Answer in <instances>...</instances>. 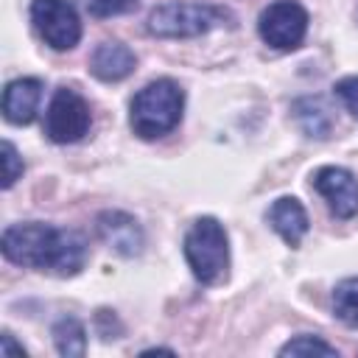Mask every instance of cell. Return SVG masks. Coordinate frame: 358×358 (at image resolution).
<instances>
[{"mask_svg": "<svg viewBox=\"0 0 358 358\" xmlns=\"http://www.w3.org/2000/svg\"><path fill=\"white\" fill-rule=\"evenodd\" d=\"M0 355H3V358H11V355H20V358H22V355H25L22 344H17V341H14V336H11L8 330H6V333H3V338H0Z\"/></svg>", "mask_w": 358, "mask_h": 358, "instance_id": "ffe728a7", "label": "cell"}, {"mask_svg": "<svg viewBox=\"0 0 358 358\" xmlns=\"http://www.w3.org/2000/svg\"><path fill=\"white\" fill-rule=\"evenodd\" d=\"M0 162H3V187L8 190L22 176V171H25L22 157H20V151L14 148L11 140H3V145H0Z\"/></svg>", "mask_w": 358, "mask_h": 358, "instance_id": "e0dca14e", "label": "cell"}, {"mask_svg": "<svg viewBox=\"0 0 358 358\" xmlns=\"http://www.w3.org/2000/svg\"><path fill=\"white\" fill-rule=\"evenodd\" d=\"M134 67H137V56L120 42H101L90 56V73L106 84L129 78Z\"/></svg>", "mask_w": 358, "mask_h": 358, "instance_id": "8fae6325", "label": "cell"}, {"mask_svg": "<svg viewBox=\"0 0 358 358\" xmlns=\"http://www.w3.org/2000/svg\"><path fill=\"white\" fill-rule=\"evenodd\" d=\"M291 112H294L296 126L308 137H313V140H327L330 137V131H333V112L324 103V98H319V95L296 98L294 106H291Z\"/></svg>", "mask_w": 358, "mask_h": 358, "instance_id": "4fadbf2b", "label": "cell"}, {"mask_svg": "<svg viewBox=\"0 0 358 358\" xmlns=\"http://www.w3.org/2000/svg\"><path fill=\"white\" fill-rule=\"evenodd\" d=\"M185 260L193 271V277L201 285H215L227 280L229 271V238L218 218L201 215L193 221V227L185 235Z\"/></svg>", "mask_w": 358, "mask_h": 358, "instance_id": "3957f363", "label": "cell"}, {"mask_svg": "<svg viewBox=\"0 0 358 358\" xmlns=\"http://www.w3.org/2000/svg\"><path fill=\"white\" fill-rule=\"evenodd\" d=\"M95 229H98V238L120 257H137L145 246L140 221L123 210H103L95 218Z\"/></svg>", "mask_w": 358, "mask_h": 358, "instance_id": "9c48e42d", "label": "cell"}, {"mask_svg": "<svg viewBox=\"0 0 358 358\" xmlns=\"http://www.w3.org/2000/svg\"><path fill=\"white\" fill-rule=\"evenodd\" d=\"M280 355H327V358H336L338 350H336L333 344H327L324 338L305 333V336H296V338L285 341V344L280 347Z\"/></svg>", "mask_w": 358, "mask_h": 358, "instance_id": "2e32d148", "label": "cell"}, {"mask_svg": "<svg viewBox=\"0 0 358 358\" xmlns=\"http://www.w3.org/2000/svg\"><path fill=\"white\" fill-rule=\"evenodd\" d=\"M232 20L235 17L221 6L171 0L151 8L145 28L151 36H159V39H187V36H201L221 25H232Z\"/></svg>", "mask_w": 358, "mask_h": 358, "instance_id": "277c9868", "label": "cell"}, {"mask_svg": "<svg viewBox=\"0 0 358 358\" xmlns=\"http://www.w3.org/2000/svg\"><path fill=\"white\" fill-rule=\"evenodd\" d=\"M266 221L271 224V229L288 243V246H299L302 238L308 235V213L305 207L299 204V199L294 196H280L277 201H271L268 213H266Z\"/></svg>", "mask_w": 358, "mask_h": 358, "instance_id": "7c38bea8", "label": "cell"}, {"mask_svg": "<svg viewBox=\"0 0 358 358\" xmlns=\"http://www.w3.org/2000/svg\"><path fill=\"white\" fill-rule=\"evenodd\" d=\"M81 3H84V8H87L92 17H98V20L115 17V14H123V11H131V8L137 6V0H81Z\"/></svg>", "mask_w": 358, "mask_h": 358, "instance_id": "ac0fdd59", "label": "cell"}, {"mask_svg": "<svg viewBox=\"0 0 358 358\" xmlns=\"http://www.w3.org/2000/svg\"><path fill=\"white\" fill-rule=\"evenodd\" d=\"M3 257L22 268L50 271L56 277H73L87 263V238L76 229H59L42 221H25L6 227L0 238Z\"/></svg>", "mask_w": 358, "mask_h": 358, "instance_id": "6da1fadb", "label": "cell"}, {"mask_svg": "<svg viewBox=\"0 0 358 358\" xmlns=\"http://www.w3.org/2000/svg\"><path fill=\"white\" fill-rule=\"evenodd\" d=\"M260 39L274 50H296L308 34V11L296 0H274L257 17Z\"/></svg>", "mask_w": 358, "mask_h": 358, "instance_id": "8992f818", "label": "cell"}, {"mask_svg": "<svg viewBox=\"0 0 358 358\" xmlns=\"http://www.w3.org/2000/svg\"><path fill=\"white\" fill-rule=\"evenodd\" d=\"M92 115H90V103L73 90V87H59L48 103L45 112V134L50 143L67 145V143H78L87 131H90Z\"/></svg>", "mask_w": 358, "mask_h": 358, "instance_id": "5b68a950", "label": "cell"}, {"mask_svg": "<svg viewBox=\"0 0 358 358\" xmlns=\"http://www.w3.org/2000/svg\"><path fill=\"white\" fill-rule=\"evenodd\" d=\"M333 313L338 322L358 330V277H347L333 288Z\"/></svg>", "mask_w": 358, "mask_h": 358, "instance_id": "9a60e30c", "label": "cell"}, {"mask_svg": "<svg viewBox=\"0 0 358 358\" xmlns=\"http://www.w3.org/2000/svg\"><path fill=\"white\" fill-rule=\"evenodd\" d=\"M333 90H336V95L344 101V106L352 112V117H358V76H347V78H341Z\"/></svg>", "mask_w": 358, "mask_h": 358, "instance_id": "d6986e66", "label": "cell"}, {"mask_svg": "<svg viewBox=\"0 0 358 358\" xmlns=\"http://www.w3.org/2000/svg\"><path fill=\"white\" fill-rule=\"evenodd\" d=\"M42 101V81L39 78H14L3 90V117L14 126H28Z\"/></svg>", "mask_w": 358, "mask_h": 358, "instance_id": "30bf717a", "label": "cell"}, {"mask_svg": "<svg viewBox=\"0 0 358 358\" xmlns=\"http://www.w3.org/2000/svg\"><path fill=\"white\" fill-rule=\"evenodd\" d=\"M31 22L53 50H70L81 39V20L67 0H34Z\"/></svg>", "mask_w": 358, "mask_h": 358, "instance_id": "52a82bcc", "label": "cell"}, {"mask_svg": "<svg viewBox=\"0 0 358 358\" xmlns=\"http://www.w3.org/2000/svg\"><path fill=\"white\" fill-rule=\"evenodd\" d=\"M185 112V92L173 78H157L145 84L129 106V123L137 137L157 140L171 134Z\"/></svg>", "mask_w": 358, "mask_h": 358, "instance_id": "7a4b0ae2", "label": "cell"}, {"mask_svg": "<svg viewBox=\"0 0 358 358\" xmlns=\"http://www.w3.org/2000/svg\"><path fill=\"white\" fill-rule=\"evenodd\" d=\"M313 187L336 218H352L358 213V179L352 171L341 165H324L313 173Z\"/></svg>", "mask_w": 358, "mask_h": 358, "instance_id": "ba28073f", "label": "cell"}, {"mask_svg": "<svg viewBox=\"0 0 358 358\" xmlns=\"http://www.w3.org/2000/svg\"><path fill=\"white\" fill-rule=\"evenodd\" d=\"M50 336H53L56 352L64 358H81L87 352V330L76 316H62L53 324Z\"/></svg>", "mask_w": 358, "mask_h": 358, "instance_id": "5bb4252c", "label": "cell"}]
</instances>
